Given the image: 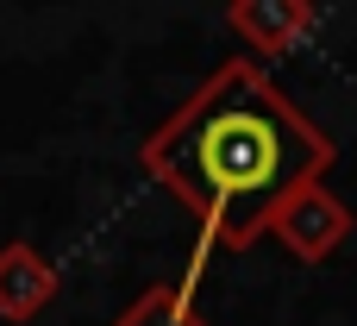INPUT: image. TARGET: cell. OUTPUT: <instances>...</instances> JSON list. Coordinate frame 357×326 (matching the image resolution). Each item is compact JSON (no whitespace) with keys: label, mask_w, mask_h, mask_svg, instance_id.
<instances>
[{"label":"cell","mask_w":357,"mask_h":326,"mask_svg":"<svg viewBox=\"0 0 357 326\" xmlns=\"http://www.w3.org/2000/svg\"><path fill=\"white\" fill-rule=\"evenodd\" d=\"M144 163L201 214L195 245L201 276L207 245L213 239L251 245L289 195L314 188V176L333 163V145L251 57H232L144 145Z\"/></svg>","instance_id":"6da1fadb"},{"label":"cell","mask_w":357,"mask_h":326,"mask_svg":"<svg viewBox=\"0 0 357 326\" xmlns=\"http://www.w3.org/2000/svg\"><path fill=\"white\" fill-rule=\"evenodd\" d=\"M270 226H276L301 258H326V245H333V232H339V214L326 207L320 188H301V195H289V201L270 214Z\"/></svg>","instance_id":"7a4b0ae2"}]
</instances>
